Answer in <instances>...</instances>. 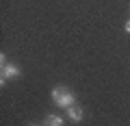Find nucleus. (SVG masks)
<instances>
[{"label": "nucleus", "mask_w": 130, "mask_h": 126, "mask_svg": "<svg viewBox=\"0 0 130 126\" xmlns=\"http://www.w3.org/2000/svg\"><path fill=\"white\" fill-rule=\"evenodd\" d=\"M50 98H52V102H54L56 107H61V109H70L72 104H76V96L67 87H61V85L59 87H52Z\"/></svg>", "instance_id": "obj_1"}, {"label": "nucleus", "mask_w": 130, "mask_h": 126, "mask_svg": "<svg viewBox=\"0 0 130 126\" xmlns=\"http://www.w3.org/2000/svg\"><path fill=\"white\" fill-rule=\"evenodd\" d=\"M15 76H20V67L13 65V63H2V67H0V83L5 85L11 78H15Z\"/></svg>", "instance_id": "obj_2"}, {"label": "nucleus", "mask_w": 130, "mask_h": 126, "mask_svg": "<svg viewBox=\"0 0 130 126\" xmlns=\"http://www.w3.org/2000/svg\"><path fill=\"white\" fill-rule=\"evenodd\" d=\"M65 113H67V117H70L72 122H83V117H85V111L78 104H72L70 109H65Z\"/></svg>", "instance_id": "obj_3"}, {"label": "nucleus", "mask_w": 130, "mask_h": 126, "mask_svg": "<svg viewBox=\"0 0 130 126\" xmlns=\"http://www.w3.org/2000/svg\"><path fill=\"white\" fill-rule=\"evenodd\" d=\"M43 126H63V117L54 115V113H48V115L43 117Z\"/></svg>", "instance_id": "obj_4"}, {"label": "nucleus", "mask_w": 130, "mask_h": 126, "mask_svg": "<svg viewBox=\"0 0 130 126\" xmlns=\"http://www.w3.org/2000/svg\"><path fill=\"white\" fill-rule=\"evenodd\" d=\"M124 31L130 35V20H126V24H124Z\"/></svg>", "instance_id": "obj_5"}, {"label": "nucleus", "mask_w": 130, "mask_h": 126, "mask_svg": "<svg viewBox=\"0 0 130 126\" xmlns=\"http://www.w3.org/2000/svg\"><path fill=\"white\" fill-rule=\"evenodd\" d=\"M28 126H37V124H28Z\"/></svg>", "instance_id": "obj_6"}]
</instances>
